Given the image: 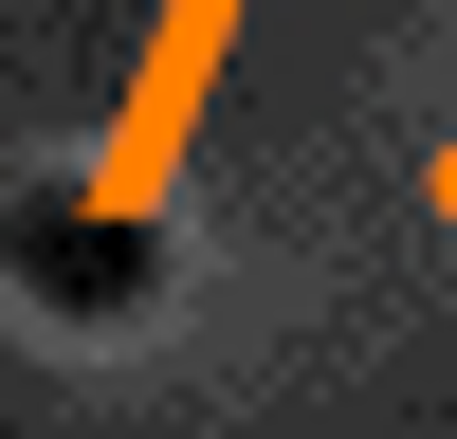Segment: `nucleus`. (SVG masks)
I'll return each instance as SVG.
<instances>
[{"mask_svg":"<svg viewBox=\"0 0 457 439\" xmlns=\"http://www.w3.org/2000/svg\"><path fill=\"white\" fill-rule=\"evenodd\" d=\"M0 256H19V293H37V311H73V329H129L146 275H165V238H146L129 202H19V238H0Z\"/></svg>","mask_w":457,"mask_h":439,"instance_id":"nucleus-1","label":"nucleus"}]
</instances>
